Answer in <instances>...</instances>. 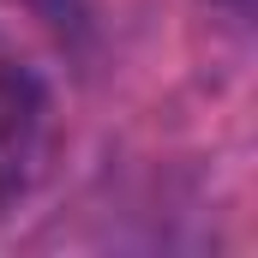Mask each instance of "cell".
<instances>
[{
    "instance_id": "cell-1",
    "label": "cell",
    "mask_w": 258,
    "mask_h": 258,
    "mask_svg": "<svg viewBox=\"0 0 258 258\" xmlns=\"http://www.w3.org/2000/svg\"><path fill=\"white\" fill-rule=\"evenodd\" d=\"M54 96L24 60H0V210H18L54 162Z\"/></svg>"
},
{
    "instance_id": "cell-2",
    "label": "cell",
    "mask_w": 258,
    "mask_h": 258,
    "mask_svg": "<svg viewBox=\"0 0 258 258\" xmlns=\"http://www.w3.org/2000/svg\"><path fill=\"white\" fill-rule=\"evenodd\" d=\"M216 6H228V12H252V0H216Z\"/></svg>"
}]
</instances>
